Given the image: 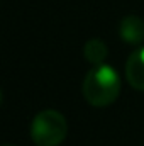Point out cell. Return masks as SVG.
Masks as SVG:
<instances>
[{
  "mask_svg": "<svg viewBox=\"0 0 144 146\" xmlns=\"http://www.w3.org/2000/svg\"><path fill=\"white\" fill-rule=\"evenodd\" d=\"M107 53H108L107 44H105L102 39H98V37L88 39V41L85 42V46H83V56H85L87 61L92 63L93 66L102 65L104 60L107 58Z\"/></svg>",
  "mask_w": 144,
  "mask_h": 146,
  "instance_id": "5b68a950",
  "label": "cell"
},
{
  "mask_svg": "<svg viewBox=\"0 0 144 146\" xmlns=\"http://www.w3.org/2000/svg\"><path fill=\"white\" fill-rule=\"evenodd\" d=\"M68 134V122L58 110L39 112L31 124V138L36 146H59Z\"/></svg>",
  "mask_w": 144,
  "mask_h": 146,
  "instance_id": "7a4b0ae2",
  "label": "cell"
},
{
  "mask_svg": "<svg viewBox=\"0 0 144 146\" xmlns=\"http://www.w3.org/2000/svg\"><path fill=\"white\" fill-rule=\"evenodd\" d=\"M126 76L132 88L144 92V46L129 56L126 65Z\"/></svg>",
  "mask_w": 144,
  "mask_h": 146,
  "instance_id": "3957f363",
  "label": "cell"
},
{
  "mask_svg": "<svg viewBox=\"0 0 144 146\" xmlns=\"http://www.w3.org/2000/svg\"><path fill=\"white\" fill-rule=\"evenodd\" d=\"M119 36L127 44H141L144 41V22L137 15H126L120 21Z\"/></svg>",
  "mask_w": 144,
  "mask_h": 146,
  "instance_id": "277c9868",
  "label": "cell"
},
{
  "mask_svg": "<svg viewBox=\"0 0 144 146\" xmlns=\"http://www.w3.org/2000/svg\"><path fill=\"white\" fill-rule=\"evenodd\" d=\"M83 97L93 107H107L120 94V78L114 66L107 63L93 66L87 73L83 85Z\"/></svg>",
  "mask_w": 144,
  "mask_h": 146,
  "instance_id": "6da1fadb",
  "label": "cell"
},
{
  "mask_svg": "<svg viewBox=\"0 0 144 146\" xmlns=\"http://www.w3.org/2000/svg\"><path fill=\"white\" fill-rule=\"evenodd\" d=\"M3 146H14V145H3Z\"/></svg>",
  "mask_w": 144,
  "mask_h": 146,
  "instance_id": "8992f818",
  "label": "cell"
}]
</instances>
